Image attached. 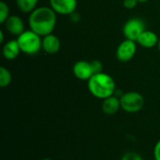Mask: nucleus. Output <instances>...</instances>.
Returning <instances> with one entry per match:
<instances>
[{"label":"nucleus","mask_w":160,"mask_h":160,"mask_svg":"<svg viewBox=\"0 0 160 160\" xmlns=\"http://www.w3.org/2000/svg\"><path fill=\"white\" fill-rule=\"evenodd\" d=\"M56 22V12L51 7H38L29 13L28 17L30 29L40 37L52 34L55 28Z\"/></svg>","instance_id":"1"},{"label":"nucleus","mask_w":160,"mask_h":160,"mask_svg":"<svg viewBox=\"0 0 160 160\" xmlns=\"http://www.w3.org/2000/svg\"><path fill=\"white\" fill-rule=\"evenodd\" d=\"M87 87L92 96L102 100L113 96L116 90L113 78L105 72L94 74L87 81Z\"/></svg>","instance_id":"2"},{"label":"nucleus","mask_w":160,"mask_h":160,"mask_svg":"<svg viewBox=\"0 0 160 160\" xmlns=\"http://www.w3.org/2000/svg\"><path fill=\"white\" fill-rule=\"evenodd\" d=\"M17 41L21 51L27 55H35L42 49V37L32 31L25 30L22 34L17 37Z\"/></svg>","instance_id":"3"},{"label":"nucleus","mask_w":160,"mask_h":160,"mask_svg":"<svg viewBox=\"0 0 160 160\" xmlns=\"http://www.w3.org/2000/svg\"><path fill=\"white\" fill-rule=\"evenodd\" d=\"M121 109L128 113H135L140 112L144 106L143 96L135 91L124 93L120 97Z\"/></svg>","instance_id":"4"},{"label":"nucleus","mask_w":160,"mask_h":160,"mask_svg":"<svg viewBox=\"0 0 160 160\" xmlns=\"http://www.w3.org/2000/svg\"><path fill=\"white\" fill-rule=\"evenodd\" d=\"M146 30L145 22L141 18H131L128 20L123 27V34L127 39L137 41L141 34Z\"/></svg>","instance_id":"5"},{"label":"nucleus","mask_w":160,"mask_h":160,"mask_svg":"<svg viewBox=\"0 0 160 160\" xmlns=\"http://www.w3.org/2000/svg\"><path fill=\"white\" fill-rule=\"evenodd\" d=\"M137 42L130 39L123 40L116 49V58L119 62L127 63L129 62L136 54Z\"/></svg>","instance_id":"6"},{"label":"nucleus","mask_w":160,"mask_h":160,"mask_svg":"<svg viewBox=\"0 0 160 160\" xmlns=\"http://www.w3.org/2000/svg\"><path fill=\"white\" fill-rule=\"evenodd\" d=\"M50 7L60 15H71L76 11L77 0H49Z\"/></svg>","instance_id":"7"},{"label":"nucleus","mask_w":160,"mask_h":160,"mask_svg":"<svg viewBox=\"0 0 160 160\" xmlns=\"http://www.w3.org/2000/svg\"><path fill=\"white\" fill-rule=\"evenodd\" d=\"M72 72L74 76L81 81H88L95 74L92 63L85 60L77 61L73 65Z\"/></svg>","instance_id":"8"},{"label":"nucleus","mask_w":160,"mask_h":160,"mask_svg":"<svg viewBox=\"0 0 160 160\" xmlns=\"http://www.w3.org/2000/svg\"><path fill=\"white\" fill-rule=\"evenodd\" d=\"M5 27L8 30V32L13 36L19 37L21 34H22L25 29H24V22L20 16L17 15H10L7 21L5 22Z\"/></svg>","instance_id":"9"},{"label":"nucleus","mask_w":160,"mask_h":160,"mask_svg":"<svg viewBox=\"0 0 160 160\" xmlns=\"http://www.w3.org/2000/svg\"><path fill=\"white\" fill-rule=\"evenodd\" d=\"M61 49V41L59 38L55 35L49 34L42 37V50L48 54H55Z\"/></svg>","instance_id":"10"},{"label":"nucleus","mask_w":160,"mask_h":160,"mask_svg":"<svg viewBox=\"0 0 160 160\" xmlns=\"http://www.w3.org/2000/svg\"><path fill=\"white\" fill-rule=\"evenodd\" d=\"M159 37L151 30H144L137 39V43L145 49H152L158 44Z\"/></svg>","instance_id":"11"},{"label":"nucleus","mask_w":160,"mask_h":160,"mask_svg":"<svg viewBox=\"0 0 160 160\" xmlns=\"http://www.w3.org/2000/svg\"><path fill=\"white\" fill-rule=\"evenodd\" d=\"M120 109H121L120 98L114 95L103 99V101H102L101 110L107 115H113Z\"/></svg>","instance_id":"12"},{"label":"nucleus","mask_w":160,"mask_h":160,"mask_svg":"<svg viewBox=\"0 0 160 160\" xmlns=\"http://www.w3.org/2000/svg\"><path fill=\"white\" fill-rule=\"evenodd\" d=\"M21 52L22 51H21V48H20V45H19L17 39L9 40L3 45L2 53H3L4 58L7 60L11 61V60L16 59L19 56Z\"/></svg>","instance_id":"13"},{"label":"nucleus","mask_w":160,"mask_h":160,"mask_svg":"<svg viewBox=\"0 0 160 160\" xmlns=\"http://www.w3.org/2000/svg\"><path fill=\"white\" fill-rule=\"evenodd\" d=\"M38 0H16V5L20 11L23 13H31L37 8Z\"/></svg>","instance_id":"14"},{"label":"nucleus","mask_w":160,"mask_h":160,"mask_svg":"<svg viewBox=\"0 0 160 160\" xmlns=\"http://www.w3.org/2000/svg\"><path fill=\"white\" fill-rule=\"evenodd\" d=\"M12 82V75L10 71L5 67H0V87H8Z\"/></svg>","instance_id":"15"},{"label":"nucleus","mask_w":160,"mask_h":160,"mask_svg":"<svg viewBox=\"0 0 160 160\" xmlns=\"http://www.w3.org/2000/svg\"><path fill=\"white\" fill-rule=\"evenodd\" d=\"M9 7L5 1L0 2V23H5L9 17Z\"/></svg>","instance_id":"16"},{"label":"nucleus","mask_w":160,"mask_h":160,"mask_svg":"<svg viewBox=\"0 0 160 160\" xmlns=\"http://www.w3.org/2000/svg\"><path fill=\"white\" fill-rule=\"evenodd\" d=\"M121 160H144L142 157L136 152H128L125 154Z\"/></svg>","instance_id":"17"},{"label":"nucleus","mask_w":160,"mask_h":160,"mask_svg":"<svg viewBox=\"0 0 160 160\" xmlns=\"http://www.w3.org/2000/svg\"><path fill=\"white\" fill-rule=\"evenodd\" d=\"M91 63H92V66H93L95 74L96 73H99V72H103L102 71L103 65H102V63L99 60H93V61H91Z\"/></svg>","instance_id":"18"},{"label":"nucleus","mask_w":160,"mask_h":160,"mask_svg":"<svg viewBox=\"0 0 160 160\" xmlns=\"http://www.w3.org/2000/svg\"><path fill=\"white\" fill-rule=\"evenodd\" d=\"M139 1L138 0H124L123 1V6L127 9H133L134 8L137 7Z\"/></svg>","instance_id":"19"},{"label":"nucleus","mask_w":160,"mask_h":160,"mask_svg":"<svg viewBox=\"0 0 160 160\" xmlns=\"http://www.w3.org/2000/svg\"><path fill=\"white\" fill-rule=\"evenodd\" d=\"M154 158H155V160H160V140L155 145V148H154Z\"/></svg>","instance_id":"20"},{"label":"nucleus","mask_w":160,"mask_h":160,"mask_svg":"<svg viewBox=\"0 0 160 160\" xmlns=\"http://www.w3.org/2000/svg\"><path fill=\"white\" fill-rule=\"evenodd\" d=\"M4 38H5L4 32H3V30H1V31H0V43H1V44L4 43Z\"/></svg>","instance_id":"21"},{"label":"nucleus","mask_w":160,"mask_h":160,"mask_svg":"<svg viewBox=\"0 0 160 160\" xmlns=\"http://www.w3.org/2000/svg\"><path fill=\"white\" fill-rule=\"evenodd\" d=\"M139 1V3H146V2H148L149 0H138Z\"/></svg>","instance_id":"22"},{"label":"nucleus","mask_w":160,"mask_h":160,"mask_svg":"<svg viewBox=\"0 0 160 160\" xmlns=\"http://www.w3.org/2000/svg\"><path fill=\"white\" fill-rule=\"evenodd\" d=\"M158 49H159V51H160V36H159V39H158Z\"/></svg>","instance_id":"23"},{"label":"nucleus","mask_w":160,"mask_h":160,"mask_svg":"<svg viewBox=\"0 0 160 160\" xmlns=\"http://www.w3.org/2000/svg\"><path fill=\"white\" fill-rule=\"evenodd\" d=\"M42 160H52V159H51V158H44V159H42Z\"/></svg>","instance_id":"24"}]
</instances>
